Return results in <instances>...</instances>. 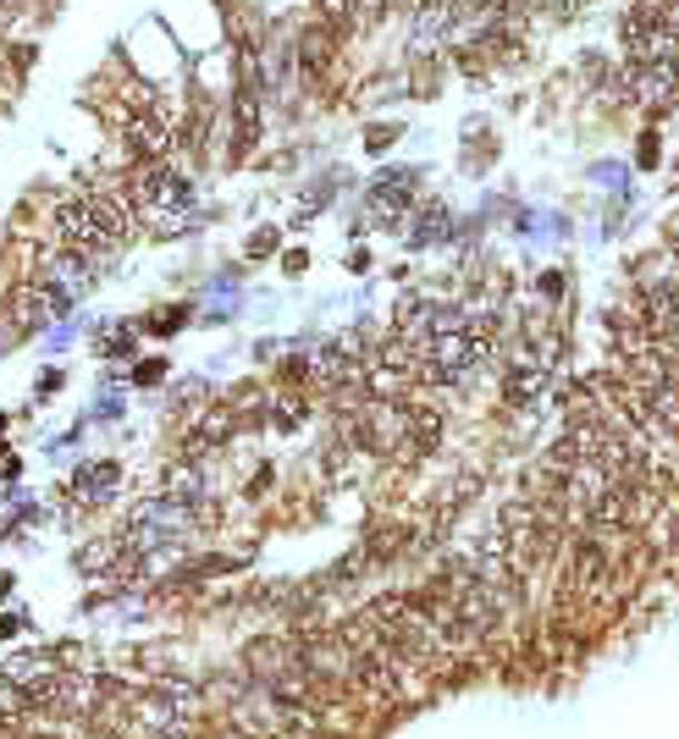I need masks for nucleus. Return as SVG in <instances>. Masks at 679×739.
<instances>
[{
    "label": "nucleus",
    "mask_w": 679,
    "mask_h": 739,
    "mask_svg": "<svg viewBox=\"0 0 679 739\" xmlns=\"http://www.w3.org/2000/svg\"><path fill=\"white\" fill-rule=\"evenodd\" d=\"M100 486H117V463H94V469L78 475V497H83V502H89Z\"/></svg>",
    "instance_id": "obj_4"
},
{
    "label": "nucleus",
    "mask_w": 679,
    "mask_h": 739,
    "mask_svg": "<svg viewBox=\"0 0 679 739\" xmlns=\"http://www.w3.org/2000/svg\"><path fill=\"white\" fill-rule=\"evenodd\" d=\"M128 204H133V216L150 227V232H182L188 221H193V199H188V182L171 171L167 160H139L133 166V177H128Z\"/></svg>",
    "instance_id": "obj_1"
},
{
    "label": "nucleus",
    "mask_w": 679,
    "mask_h": 739,
    "mask_svg": "<svg viewBox=\"0 0 679 739\" xmlns=\"http://www.w3.org/2000/svg\"><path fill=\"white\" fill-rule=\"evenodd\" d=\"M541 387H547V370H541L536 359H519V364H509V376H503V398L519 403V409H525V403H536V392H541Z\"/></svg>",
    "instance_id": "obj_2"
},
{
    "label": "nucleus",
    "mask_w": 679,
    "mask_h": 739,
    "mask_svg": "<svg viewBox=\"0 0 679 739\" xmlns=\"http://www.w3.org/2000/svg\"><path fill=\"white\" fill-rule=\"evenodd\" d=\"M167 144L171 139H167V122H161V117H139V122H133V149H139L144 160H161Z\"/></svg>",
    "instance_id": "obj_3"
}]
</instances>
